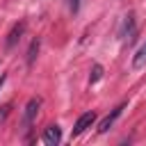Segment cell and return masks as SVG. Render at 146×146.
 <instances>
[{"label":"cell","instance_id":"8","mask_svg":"<svg viewBox=\"0 0 146 146\" xmlns=\"http://www.w3.org/2000/svg\"><path fill=\"white\" fill-rule=\"evenodd\" d=\"M39 46H41V43H39V39H34V41L30 43V48H27V64H30V66H32V64H34V59H36Z\"/></svg>","mask_w":146,"mask_h":146},{"label":"cell","instance_id":"1","mask_svg":"<svg viewBox=\"0 0 146 146\" xmlns=\"http://www.w3.org/2000/svg\"><path fill=\"white\" fill-rule=\"evenodd\" d=\"M39 107H41V98H30L27 105H25V112H23V130H30L36 114H39Z\"/></svg>","mask_w":146,"mask_h":146},{"label":"cell","instance_id":"9","mask_svg":"<svg viewBox=\"0 0 146 146\" xmlns=\"http://www.w3.org/2000/svg\"><path fill=\"white\" fill-rule=\"evenodd\" d=\"M100 78H103V66H100V64H94V66H91V73H89V82L94 84V82H98Z\"/></svg>","mask_w":146,"mask_h":146},{"label":"cell","instance_id":"3","mask_svg":"<svg viewBox=\"0 0 146 146\" xmlns=\"http://www.w3.org/2000/svg\"><path fill=\"white\" fill-rule=\"evenodd\" d=\"M94 121H96V112H84V114H80V119H78L75 125H73V137H78V135H82L87 128H91Z\"/></svg>","mask_w":146,"mask_h":146},{"label":"cell","instance_id":"11","mask_svg":"<svg viewBox=\"0 0 146 146\" xmlns=\"http://www.w3.org/2000/svg\"><path fill=\"white\" fill-rule=\"evenodd\" d=\"M5 80H7V75H5V73H2V75H0V87H2V84H5Z\"/></svg>","mask_w":146,"mask_h":146},{"label":"cell","instance_id":"7","mask_svg":"<svg viewBox=\"0 0 146 146\" xmlns=\"http://www.w3.org/2000/svg\"><path fill=\"white\" fill-rule=\"evenodd\" d=\"M144 66H146V41L139 46V50L132 57V68H144Z\"/></svg>","mask_w":146,"mask_h":146},{"label":"cell","instance_id":"4","mask_svg":"<svg viewBox=\"0 0 146 146\" xmlns=\"http://www.w3.org/2000/svg\"><path fill=\"white\" fill-rule=\"evenodd\" d=\"M43 144H48V146H57L59 141H62V128L57 125V123H52V125H48L46 130H43Z\"/></svg>","mask_w":146,"mask_h":146},{"label":"cell","instance_id":"10","mask_svg":"<svg viewBox=\"0 0 146 146\" xmlns=\"http://www.w3.org/2000/svg\"><path fill=\"white\" fill-rule=\"evenodd\" d=\"M68 9H71L73 14H78V9H80V0H68Z\"/></svg>","mask_w":146,"mask_h":146},{"label":"cell","instance_id":"2","mask_svg":"<svg viewBox=\"0 0 146 146\" xmlns=\"http://www.w3.org/2000/svg\"><path fill=\"white\" fill-rule=\"evenodd\" d=\"M123 110H125V103L116 105V107H114V110H112V112H110V114H107V116H105V119L98 123V132H100V135H103V132H107V130L114 125V121L121 116V112H123Z\"/></svg>","mask_w":146,"mask_h":146},{"label":"cell","instance_id":"6","mask_svg":"<svg viewBox=\"0 0 146 146\" xmlns=\"http://www.w3.org/2000/svg\"><path fill=\"white\" fill-rule=\"evenodd\" d=\"M23 30H25V23H23V21L11 27V32L7 34V48H14V46H16V41H18L21 34H23Z\"/></svg>","mask_w":146,"mask_h":146},{"label":"cell","instance_id":"5","mask_svg":"<svg viewBox=\"0 0 146 146\" xmlns=\"http://www.w3.org/2000/svg\"><path fill=\"white\" fill-rule=\"evenodd\" d=\"M121 36H123V39H128V43L132 41V36H135V14H128V16L123 18V27H121Z\"/></svg>","mask_w":146,"mask_h":146}]
</instances>
